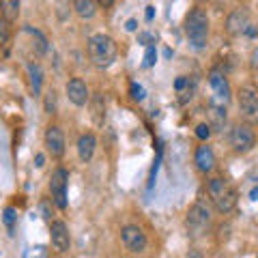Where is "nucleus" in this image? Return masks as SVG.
<instances>
[{"label":"nucleus","mask_w":258,"mask_h":258,"mask_svg":"<svg viewBox=\"0 0 258 258\" xmlns=\"http://www.w3.org/2000/svg\"><path fill=\"white\" fill-rule=\"evenodd\" d=\"M74 11L78 18H82V20H93L95 15H97V0H74Z\"/></svg>","instance_id":"obj_18"},{"label":"nucleus","mask_w":258,"mask_h":258,"mask_svg":"<svg viewBox=\"0 0 258 258\" xmlns=\"http://www.w3.org/2000/svg\"><path fill=\"white\" fill-rule=\"evenodd\" d=\"M125 28H127L129 32H134V30H138V22H136V20H129V22L125 24Z\"/></svg>","instance_id":"obj_31"},{"label":"nucleus","mask_w":258,"mask_h":258,"mask_svg":"<svg viewBox=\"0 0 258 258\" xmlns=\"http://www.w3.org/2000/svg\"><path fill=\"white\" fill-rule=\"evenodd\" d=\"M209 125H211L213 129H217V132H222L224 129V123H226V110L222 106H215V103H211L209 106Z\"/></svg>","instance_id":"obj_21"},{"label":"nucleus","mask_w":258,"mask_h":258,"mask_svg":"<svg viewBox=\"0 0 258 258\" xmlns=\"http://www.w3.org/2000/svg\"><path fill=\"white\" fill-rule=\"evenodd\" d=\"M249 67H252V74H254L256 80H258V47L252 52V60H249Z\"/></svg>","instance_id":"obj_29"},{"label":"nucleus","mask_w":258,"mask_h":258,"mask_svg":"<svg viewBox=\"0 0 258 258\" xmlns=\"http://www.w3.org/2000/svg\"><path fill=\"white\" fill-rule=\"evenodd\" d=\"M0 15L7 24L18 22L20 18V0H0Z\"/></svg>","instance_id":"obj_19"},{"label":"nucleus","mask_w":258,"mask_h":258,"mask_svg":"<svg viewBox=\"0 0 258 258\" xmlns=\"http://www.w3.org/2000/svg\"><path fill=\"white\" fill-rule=\"evenodd\" d=\"M153 15H155V9H153V7H147V22L153 20Z\"/></svg>","instance_id":"obj_33"},{"label":"nucleus","mask_w":258,"mask_h":258,"mask_svg":"<svg viewBox=\"0 0 258 258\" xmlns=\"http://www.w3.org/2000/svg\"><path fill=\"white\" fill-rule=\"evenodd\" d=\"M50 241H52V247L58 254H67L71 249V235H69L67 224L60 220L50 222Z\"/></svg>","instance_id":"obj_9"},{"label":"nucleus","mask_w":258,"mask_h":258,"mask_svg":"<svg viewBox=\"0 0 258 258\" xmlns=\"http://www.w3.org/2000/svg\"><path fill=\"white\" fill-rule=\"evenodd\" d=\"M185 35L196 50H203L209 41V15L203 9H191L185 18Z\"/></svg>","instance_id":"obj_3"},{"label":"nucleus","mask_w":258,"mask_h":258,"mask_svg":"<svg viewBox=\"0 0 258 258\" xmlns=\"http://www.w3.org/2000/svg\"><path fill=\"white\" fill-rule=\"evenodd\" d=\"M67 185H69V172L64 168H56L50 176V194H52V203L60 211L67 209Z\"/></svg>","instance_id":"obj_7"},{"label":"nucleus","mask_w":258,"mask_h":258,"mask_svg":"<svg viewBox=\"0 0 258 258\" xmlns=\"http://www.w3.org/2000/svg\"><path fill=\"white\" fill-rule=\"evenodd\" d=\"M56 7H58V9H56V13H58V20L64 22L69 18V0H56Z\"/></svg>","instance_id":"obj_25"},{"label":"nucleus","mask_w":258,"mask_h":258,"mask_svg":"<svg viewBox=\"0 0 258 258\" xmlns=\"http://www.w3.org/2000/svg\"><path fill=\"white\" fill-rule=\"evenodd\" d=\"M56 106H58V97H56L54 88H50L43 97V108H45L47 114H56Z\"/></svg>","instance_id":"obj_23"},{"label":"nucleus","mask_w":258,"mask_h":258,"mask_svg":"<svg viewBox=\"0 0 258 258\" xmlns=\"http://www.w3.org/2000/svg\"><path fill=\"white\" fill-rule=\"evenodd\" d=\"M64 91H67L69 101L74 103V106H78V108L86 106L88 97H91V95H88V86L80 78H71L69 82H67V86H64Z\"/></svg>","instance_id":"obj_12"},{"label":"nucleus","mask_w":258,"mask_h":258,"mask_svg":"<svg viewBox=\"0 0 258 258\" xmlns=\"http://www.w3.org/2000/svg\"><path fill=\"white\" fill-rule=\"evenodd\" d=\"M207 194H209V198H211V203L215 205V209L224 215L230 213L232 209L237 207V189L226 179H222V176H215V179L209 181Z\"/></svg>","instance_id":"obj_2"},{"label":"nucleus","mask_w":258,"mask_h":258,"mask_svg":"<svg viewBox=\"0 0 258 258\" xmlns=\"http://www.w3.org/2000/svg\"><path fill=\"white\" fill-rule=\"evenodd\" d=\"M132 99L134 101H142L144 99V88L140 84H136V82H132Z\"/></svg>","instance_id":"obj_28"},{"label":"nucleus","mask_w":258,"mask_h":258,"mask_svg":"<svg viewBox=\"0 0 258 258\" xmlns=\"http://www.w3.org/2000/svg\"><path fill=\"white\" fill-rule=\"evenodd\" d=\"M237 103H239L241 118L249 125H258V91H256V86H252V84L241 86L237 93Z\"/></svg>","instance_id":"obj_5"},{"label":"nucleus","mask_w":258,"mask_h":258,"mask_svg":"<svg viewBox=\"0 0 258 258\" xmlns=\"http://www.w3.org/2000/svg\"><path fill=\"white\" fill-rule=\"evenodd\" d=\"M249 198H252V200H258V187H256V189H252V194H249Z\"/></svg>","instance_id":"obj_36"},{"label":"nucleus","mask_w":258,"mask_h":258,"mask_svg":"<svg viewBox=\"0 0 258 258\" xmlns=\"http://www.w3.org/2000/svg\"><path fill=\"white\" fill-rule=\"evenodd\" d=\"M120 241H123L127 252H132V254H142L147 249V235L142 232L140 226H123Z\"/></svg>","instance_id":"obj_8"},{"label":"nucleus","mask_w":258,"mask_h":258,"mask_svg":"<svg viewBox=\"0 0 258 258\" xmlns=\"http://www.w3.org/2000/svg\"><path fill=\"white\" fill-rule=\"evenodd\" d=\"M88 60L95 69H108L114 64L116 56H118V47L116 41L110 35H103V32H97L88 39Z\"/></svg>","instance_id":"obj_1"},{"label":"nucleus","mask_w":258,"mask_h":258,"mask_svg":"<svg viewBox=\"0 0 258 258\" xmlns=\"http://www.w3.org/2000/svg\"><path fill=\"white\" fill-rule=\"evenodd\" d=\"M114 3H116V0H97V5L103 7V9H108V7H112Z\"/></svg>","instance_id":"obj_32"},{"label":"nucleus","mask_w":258,"mask_h":258,"mask_svg":"<svg viewBox=\"0 0 258 258\" xmlns=\"http://www.w3.org/2000/svg\"><path fill=\"white\" fill-rule=\"evenodd\" d=\"M211 132H213V127L209 125V123H200V125L196 127V138H198V140H209Z\"/></svg>","instance_id":"obj_26"},{"label":"nucleus","mask_w":258,"mask_h":258,"mask_svg":"<svg viewBox=\"0 0 258 258\" xmlns=\"http://www.w3.org/2000/svg\"><path fill=\"white\" fill-rule=\"evenodd\" d=\"M209 84H211L215 97L220 99L222 103H226L230 99V84H228V78H226V74L222 69H211L209 71Z\"/></svg>","instance_id":"obj_11"},{"label":"nucleus","mask_w":258,"mask_h":258,"mask_svg":"<svg viewBox=\"0 0 258 258\" xmlns=\"http://www.w3.org/2000/svg\"><path fill=\"white\" fill-rule=\"evenodd\" d=\"M228 142H230L232 151L239 153V155H243V153H249L256 147V134H254V129L249 127V123L235 125L230 129Z\"/></svg>","instance_id":"obj_6"},{"label":"nucleus","mask_w":258,"mask_h":258,"mask_svg":"<svg viewBox=\"0 0 258 258\" xmlns=\"http://www.w3.org/2000/svg\"><path fill=\"white\" fill-rule=\"evenodd\" d=\"M157 62V52H155V47H147V54H144V62H142V67H153V64Z\"/></svg>","instance_id":"obj_27"},{"label":"nucleus","mask_w":258,"mask_h":258,"mask_svg":"<svg viewBox=\"0 0 258 258\" xmlns=\"http://www.w3.org/2000/svg\"><path fill=\"white\" fill-rule=\"evenodd\" d=\"M174 88H176V93L181 95L179 97L181 103H185L187 99H191V97H194V91H196V80L187 78V76H181V78H176Z\"/></svg>","instance_id":"obj_17"},{"label":"nucleus","mask_w":258,"mask_h":258,"mask_svg":"<svg viewBox=\"0 0 258 258\" xmlns=\"http://www.w3.org/2000/svg\"><path fill=\"white\" fill-rule=\"evenodd\" d=\"M35 161H37L35 166H37V168H41V166H43V161H45V157H43V155H37V157H35Z\"/></svg>","instance_id":"obj_34"},{"label":"nucleus","mask_w":258,"mask_h":258,"mask_svg":"<svg viewBox=\"0 0 258 258\" xmlns=\"http://www.w3.org/2000/svg\"><path fill=\"white\" fill-rule=\"evenodd\" d=\"M138 39H140L142 43H147V41H153V37H151V35H147V32H144V35H140Z\"/></svg>","instance_id":"obj_35"},{"label":"nucleus","mask_w":258,"mask_h":258,"mask_svg":"<svg viewBox=\"0 0 258 258\" xmlns=\"http://www.w3.org/2000/svg\"><path fill=\"white\" fill-rule=\"evenodd\" d=\"M41 213H43V220L52 222V211H50V203L47 200H41Z\"/></svg>","instance_id":"obj_30"},{"label":"nucleus","mask_w":258,"mask_h":258,"mask_svg":"<svg viewBox=\"0 0 258 258\" xmlns=\"http://www.w3.org/2000/svg\"><path fill=\"white\" fill-rule=\"evenodd\" d=\"M209 226H211V209H209L207 203L198 200L194 203L187 211V217H185V230L191 239H198L209 232Z\"/></svg>","instance_id":"obj_4"},{"label":"nucleus","mask_w":258,"mask_h":258,"mask_svg":"<svg viewBox=\"0 0 258 258\" xmlns=\"http://www.w3.org/2000/svg\"><path fill=\"white\" fill-rule=\"evenodd\" d=\"M3 222H5V226L11 230V235H13L15 224H18V211H15V207H7L5 209V211H3Z\"/></svg>","instance_id":"obj_24"},{"label":"nucleus","mask_w":258,"mask_h":258,"mask_svg":"<svg viewBox=\"0 0 258 258\" xmlns=\"http://www.w3.org/2000/svg\"><path fill=\"white\" fill-rule=\"evenodd\" d=\"M28 80H30V91L39 95L41 93V84H43V74H41V67H39L37 62H28Z\"/></svg>","instance_id":"obj_20"},{"label":"nucleus","mask_w":258,"mask_h":258,"mask_svg":"<svg viewBox=\"0 0 258 258\" xmlns=\"http://www.w3.org/2000/svg\"><path fill=\"white\" fill-rule=\"evenodd\" d=\"M45 149L54 159L64 155V134L58 125H50L45 129Z\"/></svg>","instance_id":"obj_10"},{"label":"nucleus","mask_w":258,"mask_h":258,"mask_svg":"<svg viewBox=\"0 0 258 258\" xmlns=\"http://www.w3.org/2000/svg\"><path fill=\"white\" fill-rule=\"evenodd\" d=\"M95 149H97V138L93 134H82L78 140V157L80 161H84V164H88V161L93 159L95 155Z\"/></svg>","instance_id":"obj_15"},{"label":"nucleus","mask_w":258,"mask_h":258,"mask_svg":"<svg viewBox=\"0 0 258 258\" xmlns=\"http://www.w3.org/2000/svg\"><path fill=\"white\" fill-rule=\"evenodd\" d=\"M91 118L97 127H101L103 120H106V97L101 93L93 95V99H91Z\"/></svg>","instance_id":"obj_16"},{"label":"nucleus","mask_w":258,"mask_h":258,"mask_svg":"<svg viewBox=\"0 0 258 258\" xmlns=\"http://www.w3.org/2000/svg\"><path fill=\"white\" fill-rule=\"evenodd\" d=\"M194 161H196V168L200 172L209 174L215 168V153L211 151V147H198L196 149V155H194Z\"/></svg>","instance_id":"obj_14"},{"label":"nucleus","mask_w":258,"mask_h":258,"mask_svg":"<svg viewBox=\"0 0 258 258\" xmlns=\"http://www.w3.org/2000/svg\"><path fill=\"white\" fill-rule=\"evenodd\" d=\"M247 26H249V20L243 9H235L226 18V32H228L230 37H239L241 32L247 30Z\"/></svg>","instance_id":"obj_13"},{"label":"nucleus","mask_w":258,"mask_h":258,"mask_svg":"<svg viewBox=\"0 0 258 258\" xmlns=\"http://www.w3.org/2000/svg\"><path fill=\"white\" fill-rule=\"evenodd\" d=\"M24 30L28 32V35L32 37V45H35V50H37V54H45L47 52V39L43 37V32L41 30H37V28H32V26H24Z\"/></svg>","instance_id":"obj_22"}]
</instances>
